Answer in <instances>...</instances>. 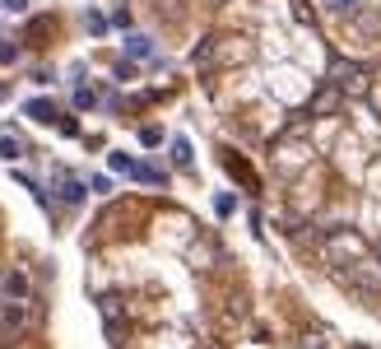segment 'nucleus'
Returning a JSON list of instances; mask_svg holds the SVG:
<instances>
[{
	"instance_id": "f257e3e1",
	"label": "nucleus",
	"mask_w": 381,
	"mask_h": 349,
	"mask_svg": "<svg viewBox=\"0 0 381 349\" xmlns=\"http://www.w3.org/2000/svg\"><path fill=\"white\" fill-rule=\"evenodd\" d=\"M335 275L349 284V289H358V293H367V298H377L381 293V261L372 256V251H362V256H353V261H344Z\"/></svg>"
},
{
	"instance_id": "f03ea898",
	"label": "nucleus",
	"mask_w": 381,
	"mask_h": 349,
	"mask_svg": "<svg viewBox=\"0 0 381 349\" xmlns=\"http://www.w3.org/2000/svg\"><path fill=\"white\" fill-rule=\"evenodd\" d=\"M0 289H5V298H28L33 284H28L24 270H5V275H0Z\"/></svg>"
},
{
	"instance_id": "7ed1b4c3",
	"label": "nucleus",
	"mask_w": 381,
	"mask_h": 349,
	"mask_svg": "<svg viewBox=\"0 0 381 349\" xmlns=\"http://www.w3.org/2000/svg\"><path fill=\"white\" fill-rule=\"evenodd\" d=\"M56 191H61V200H66V205H79V200H84V182L75 177V172H56Z\"/></svg>"
},
{
	"instance_id": "20e7f679",
	"label": "nucleus",
	"mask_w": 381,
	"mask_h": 349,
	"mask_svg": "<svg viewBox=\"0 0 381 349\" xmlns=\"http://www.w3.org/2000/svg\"><path fill=\"white\" fill-rule=\"evenodd\" d=\"M126 56L130 61H149V56H154V42H149L145 33H130V38H126Z\"/></svg>"
},
{
	"instance_id": "39448f33",
	"label": "nucleus",
	"mask_w": 381,
	"mask_h": 349,
	"mask_svg": "<svg viewBox=\"0 0 381 349\" xmlns=\"http://www.w3.org/2000/svg\"><path fill=\"white\" fill-rule=\"evenodd\" d=\"M24 112H28L33 121H56V108H51L47 98H33V103H24Z\"/></svg>"
},
{
	"instance_id": "423d86ee",
	"label": "nucleus",
	"mask_w": 381,
	"mask_h": 349,
	"mask_svg": "<svg viewBox=\"0 0 381 349\" xmlns=\"http://www.w3.org/2000/svg\"><path fill=\"white\" fill-rule=\"evenodd\" d=\"M0 159H24V145H19V140H14V135H0Z\"/></svg>"
},
{
	"instance_id": "0eeeda50",
	"label": "nucleus",
	"mask_w": 381,
	"mask_h": 349,
	"mask_svg": "<svg viewBox=\"0 0 381 349\" xmlns=\"http://www.w3.org/2000/svg\"><path fill=\"white\" fill-rule=\"evenodd\" d=\"M321 5H325V14H340V19H344V14H353V10H358L362 0H321Z\"/></svg>"
},
{
	"instance_id": "6e6552de",
	"label": "nucleus",
	"mask_w": 381,
	"mask_h": 349,
	"mask_svg": "<svg viewBox=\"0 0 381 349\" xmlns=\"http://www.w3.org/2000/svg\"><path fill=\"white\" fill-rule=\"evenodd\" d=\"M172 163H177V168H191V145H186L182 135L172 140Z\"/></svg>"
},
{
	"instance_id": "1a4fd4ad",
	"label": "nucleus",
	"mask_w": 381,
	"mask_h": 349,
	"mask_svg": "<svg viewBox=\"0 0 381 349\" xmlns=\"http://www.w3.org/2000/svg\"><path fill=\"white\" fill-rule=\"evenodd\" d=\"M75 103H79V108H93V103H98V93H93V89H84V84H79V89H75Z\"/></svg>"
},
{
	"instance_id": "9d476101",
	"label": "nucleus",
	"mask_w": 381,
	"mask_h": 349,
	"mask_svg": "<svg viewBox=\"0 0 381 349\" xmlns=\"http://www.w3.org/2000/svg\"><path fill=\"white\" fill-rule=\"evenodd\" d=\"M335 103H340V93H335V89L330 93H316V112H330Z\"/></svg>"
},
{
	"instance_id": "9b49d317",
	"label": "nucleus",
	"mask_w": 381,
	"mask_h": 349,
	"mask_svg": "<svg viewBox=\"0 0 381 349\" xmlns=\"http://www.w3.org/2000/svg\"><path fill=\"white\" fill-rule=\"evenodd\" d=\"M112 172H126V177H130V172H135V163H130L126 154H112Z\"/></svg>"
},
{
	"instance_id": "f8f14e48",
	"label": "nucleus",
	"mask_w": 381,
	"mask_h": 349,
	"mask_svg": "<svg viewBox=\"0 0 381 349\" xmlns=\"http://www.w3.org/2000/svg\"><path fill=\"white\" fill-rule=\"evenodd\" d=\"M140 140H145V145H158V140H163V130H158V126H145V130H140Z\"/></svg>"
},
{
	"instance_id": "ddd939ff",
	"label": "nucleus",
	"mask_w": 381,
	"mask_h": 349,
	"mask_svg": "<svg viewBox=\"0 0 381 349\" xmlns=\"http://www.w3.org/2000/svg\"><path fill=\"white\" fill-rule=\"evenodd\" d=\"M0 10H10V14H24V10H28V0H0Z\"/></svg>"
},
{
	"instance_id": "4468645a",
	"label": "nucleus",
	"mask_w": 381,
	"mask_h": 349,
	"mask_svg": "<svg viewBox=\"0 0 381 349\" xmlns=\"http://www.w3.org/2000/svg\"><path fill=\"white\" fill-rule=\"evenodd\" d=\"M303 349H325V340L321 335H303Z\"/></svg>"
},
{
	"instance_id": "2eb2a0df",
	"label": "nucleus",
	"mask_w": 381,
	"mask_h": 349,
	"mask_svg": "<svg viewBox=\"0 0 381 349\" xmlns=\"http://www.w3.org/2000/svg\"><path fill=\"white\" fill-rule=\"evenodd\" d=\"M19 56V47H10V42H0V61H14Z\"/></svg>"
}]
</instances>
